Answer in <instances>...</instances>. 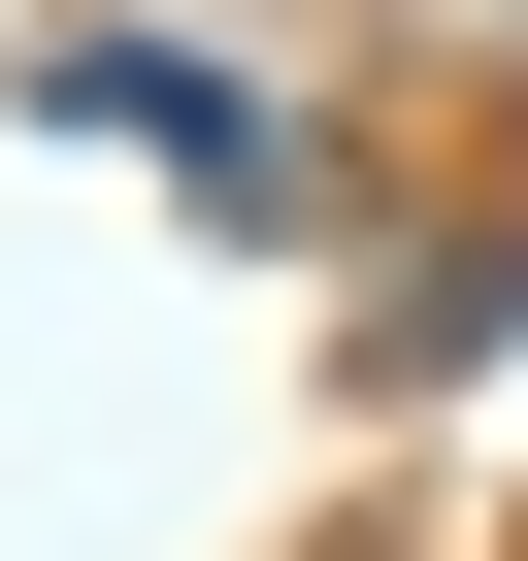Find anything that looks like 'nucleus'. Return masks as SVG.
I'll return each mask as SVG.
<instances>
[{"label": "nucleus", "instance_id": "nucleus-1", "mask_svg": "<svg viewBox=\"0 0 528 561\" xmlns=\"http://www.w3.org/2000/svg\"><path fill=\"white\" fill-rule=\"evenodd\" d=\"M34 133H165V165H264V133H231V67H165V34H34Z\"/></svg>", "mask_w": 528, "mask_h": 561}]
</instances>
